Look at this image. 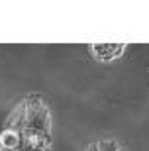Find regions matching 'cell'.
I'll use <instances>...</instances> for the list:
<instances>
[{
    "mask_svg": "<svg viewBox=\"0 0 149 151\" xmlns=\"http://www.w3.org/2000/svg\"><path fill=\"white\" fill-rule=\"evenodd\" d=\"M20 137H22V132H14V129H6L0 135V145L8 147V149H16L18 143H20Z\"/></svg>",
    "mask_w": 149,
    "mask_h": 151,
    "instance_id": "1",
    "label": "cell"
},
{
    "mask_svg": "<svg viewBox=\"0 0 149 151\" xmlns=\"http://www.w3.org/2000/svg\"><path fill=\"white\" fill-rule=\"evenodd\" d=\"M92 51L96 53V57L98 59H102V61H108V59H112V43H94L92 45Z\"/></svg>",
    "mask_w": 149,
    "mask_h": 151,
    "instance_id": "2",
    "label": "cell"
},
{
    "mask_svg": "<svg viewBox=\"0 0 149 151\" xmlns=\"http://www.w3.org/2000/svg\"><path fill=\"white\" fill-rule=\"evenodd\" d=\"M14 151H16V149H14Z\"/></svg>",
    "mask_w": 149,
    "mask_h": 151,
    "instance_id": "8",
    "label": "cell"
},
{
    "mask_svg": "<svg viewBox=\"0 0 149 151\" xmlns=\"http://www.w3.org/2000/svg\"><path fill=\"white\" fill-rule=\"evenodd\" d=\"M126 49V43H112V57L122 55V51Z\"/></svg>",
    "mask_w": 149,
    "mask_h": 151,
    "instance_id": "4",
    "label": "cell"
},
{
    "mask_svg": "<svg viewBox=\"0 0 149 151\" xmlns=\"http://www.w3.org/2000/svg\"><path fill=\"white\" fill-rule=\"evenodd\" d=\"M96 145H98L100 151H118L120 149L116 141H100V143H96Z\"/></svg>",
    "mask_w": 149,
    "mask_h": 151,
    "instance_id": "3",
    "label": "cell"
},
{
    "mask_svg": "<svg viewBox=\"0 0 149 151\" xmlns=\"http://www.w3.org/2000/svg\"><path fill=\"white\" fill-rule=\"evenodd\" d=\"M118 151H124V149H118Z\"/></svg>",
    "mask_w": 149,
    "mask_h": 151,
    "instance_id": "7",
    "label": "cell"
},
{
    "mask_svg": "<svg viewBox=\"0 0 149 151\" xmlns=\"http://www.w3.org/2000/svg\"><path fill=\"white\" fill-rule=\"evenodd\" d=\"M89 151H100V149H98V145H90Z\"/></svg>",
    "mask_w": 149,
    "mask_h": 151,
    "instance_id": "5",
    "label": "cell"
},
{
    "mask_svg": "<svg viewBox=\"0 0 149 151\" xmlns=\"http://www.w3.org/2000/svg\"><path fill=\"white\" fill-rule=\"evenodd\" d=\"M45 151H51V149H49V147H47V149H45Z\"/></svg>",
    "mask_w": 149,
    "mask_h": 151,
    "instance_id": "6",
    "label": "cell"
}]
</instances>
